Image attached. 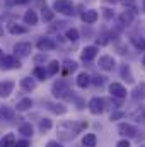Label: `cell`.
Masks as SVG:
<instances>
[{
  "mask_svg": "<svg viewBox=\"0 0 145 147\" xmlns=\"http://www.w3.org/2000/svg\"><path fill=\"white\" fill-rule=\"evenodd\" d=\"M103 82H104V77H96L94 79V84H97V86H101Z\"/></svg>",
  "mask_w": 145,
  "mask_h": 147,
  "instance_id": "8d00e7d4",
  "label": "cell"
},
{
  "mask_svg": "<svg viewBox=\"0 0 145 147\" xmlns=\"http://www.w3.org/2000/svg\"><path fill=\"white\" fill-rule=\"evenodd\" d=\"M0 63H2V69H5V70H9V69H19L21 67V62L15 60L10 55H3V58L0 60Z\"/></svg>",
  "mask_w": 145,
  "mask_h": 147,
  "instance_id": "5b68a950",
  "label": "cell"
},
{
  "mask_svg": "<svg viewBox=\"0 0 145 147\" xmlns=\"http://www.w3.org/2000/svg\"><path fill=\"white\" fill-rule=\"evenodd\" d=\"M118 132L121 135H125V137H135L138 134V130L133 125H130V123H119L118 125Z\"/></svg>",
  "mask_w": 145,
  "mask_h": 147,
  "instance_id": "8992f818",
  "label": "cell"
},
{
  "mask_svg": "<svg viewBox=\"0 0 145 147\" xmlns=\"http://www.w3.org/2000/svg\"><path fill=\"white\" fill-rule=\"evenodd\" d=\"M43 19L44 21H53V10L48 9V7H44L43 9Z\"/></svg>",
  "mask_w": 145,
  "mask_h": 147,
  "instance_id": "f1b7e54d",
  "label": "cell"
},
{
  "mask_svg": "<svg viewBox=\"0 0 145 147\" xmlns=\"http://www.w3.org/2000/svg\"><path fill=\"white\" fill-rule=\"evenodd\" d=\"M142 63H144V67H145V57H144V60H142Z\"/></svg>",
  "mask_w": 145,
  "mask_h": 147,
  "instance_id": "b9f144b4",
  "label": "cell"
},
{
  "mask_svg": "<svg viewBox=\"0 0 145 147\" xmlns=\"http://www.w3.org/2000/svg\"><path fill=\"white\" fill-rule=\"evenodd\" d=\"M96 55H97V48H96V46H85V48L82 50V55H80V57H82L84 62H89V60H92Z\"/></svg>",
  "mask_w": 145,
  "mask_h": 147,
  "instance_id": "8fae6325",
  "label": "cell"
},
{
  "mask_svg": "<svg viewBox=\"0 0 145 147\" xmlns=\"http://www.w3.org/2000/svg\"><path fill=\"white\" fill-rule=\"evenodd\" d=\"M2 58H3V51L0 50V60H2Z\"/></svg>",
  "mask_w": 145,
  "mask_h": 147,
  "instance_id": "60d3db41",
  "label": "cell"
},
{
  "mask_svg": "<svg viewBox=\"0 0 145 147\" xmlns=\"http://www.w3.org/2000/svg\"><path fill=\"white\" fill-rule=\"evenodd\" d=\"M75 69H77V63L75 62H65V70H63V74L67 75L68 72H73Z\"/></svg>",
  "mask_w": 145,
  "mask_h": 147,
  "instance_id": "4dcf8cb0",
  "label": "cell"
},
{
  "mask_svg": "<svg viewBox=\"0 0 145 147\" xmlns=\"http://www.w3.org/2000/svg\"><path fill=\"white\" fill-rule=\"evenodd\" d=\"M116 147H130V142H128V140H119V142L116 144Z\"/></svg>",
  "mask_w": 145,
  "mask_h": 147,
  "instance_id": "e575fe53",
  "label": "cell"
},
{
  "mask_svg": "<svg viewBox=\"0 0 145 147\" xmlns=\"http://www.w3.org/2000/svg\"><path fill=\"white\" fill-rule=\"evenodd\" d=\"M9 33H12V34H26L28 33V29L26 28H22V26H19V24H9Z\"/></svg>",
  "mask_w": 145,
  "mask_h": 147,
  "instance_id": "d6986e66",
  "label": "cell"
},
{
  "mask_svg": "<svg viewBox=\"0 0 145 147\" xmlns=\"http://www.w3.org/2000/svg\"><path fill=\"white\" fill-rule=\"evenodd\" d=\"M70 87L65 80H58L53 84V96L55 98H60V99H72V94H70Z\"/></svg>",
  "mask_w": 145,
  "mask_h": 147,
  "instance_id": "7a4b0ae2",
  "label": "cell"
},
{
  "mask_svg": "<svg viewBox=\"0 0 145 147\" xmlns=\"http://www.w3.org/2000/svg\"><path fill=\"white\" fill-rule=\"evenodd\" d=\"M14 144H15V137H14L12 134L5 135V137L0 140V147H14Z\"/></svg>",
  "mask_w": 145,
  "mask_h": 147,
  "instance_id": "ffe728a7",
  "label": "cell"
},
{
  "mask_svg": "<svg viewBox=\"0 0 145 147\" xmlns=\"http://www.w3.org/2000/svg\"><path fill=\"white\" fill-rule=\"evenodd\" d=\"M62 67H60V63L56 62V60H53V62H50V65H48V74L50 75H55V74H58Z\"/></svg>",
  "mask_w": 145,
  "mask_h": 147,
  "instance_id": "d4e9b609",
  "label": "cell"
},
{
  "mask_svg": "<svg viewBox=\"0 0 145 147\" xmlns=\"http://www.w3.org/2000/svg\"><path fill=\"white\" fill-rule=\"evenodd\" d=\"M97 17H99V14H97L96 10H85V12L82 14V21H84L85 24H92V22H96Z\"/></svg>",
  "mask_w": 145,
  "mask_h": 147,
  "instance_id": "5bb4252c",
  "label": "cell"
},
{
  "mask_svg": "<svg viewBox=\"0 0 145 147\" xmlns=\"http://www.w3.org/2000/svg\"><path fill=\"white\" fill-rule=\"evenodd\" d=\"M21 87H22L24 91L31 92L33 89H36V82H34L33 79H29V77H24V79H21Z\"/></svg>",
  "mask_w": 145,
  "mask_h": 147,
  "instance_id": "9a60e30c",
  "label": "cell"
},
{
  "mask_svg": "<svg viewBox=\"0 0 145 147\" xmlns=\"http://www.w3.org/2000/svg\"><path fill=\"white\" fill-rule=\"evenodd\" d=\"M31 50H33L31 43H17V45L14 46V51H15L17 55H21V57H28V55L31 53Z\"/></svg>",
  "mask_w": 145,
  "mask_h": 147,
  "instance_id": "ba28073f",
  "label": "cell"
},
{
  "mask_svg": "<svg viewBox=\"0 0 145 147\" xmlns=\"http://www.w3.org/2000/svg\"><path fill=\"white\" fill-rule=\"evenodd\" d=\"M46 147H62V146H60V144H58L56 140H50V142L46 144Z\"/></svg>",
  "mask_w": 145,
  "mask_h": 147,
  "instance_id": "d590c367",
  "label": "cell"
},
{
  "mask_svg": "<svg viewBox=\"0 0 145 147\" xmlns=\"http://www.w3.org/2000/svg\"><path fill=\"white\" fill-rule=\"evenodd\" d=\"M144 116H145V106H144Z\"/></svg>",
  "mask_w": 145,
  "mask_h": 147,
  "instance_id": "ee69618b",
  "label": "cell"
},
{
  "mask_svg": "<svg viewBox=\"0 0 145 147\" xmlns=\"http://www.w3.org/2000/svg\"><path fill=\"white\" fill-rule=\"evenodd\" d=\"M53 9L58 10L60 14H65V16H72L73 14V3L70 0H56Z\"/></svg>",
  "mask_w": 145,
  "mask_h": 147,
  "instance_id": "3957f363",
  "label": "cell"
},
{
  "mask_svg": "<svg viewBox=\"0 0 145 147\" xmlns=\"http://www.w3.org/2000/svg\"><path fill=\"white\" fill-rule=\"evenodd\" d=\"M104 99H101V98H92L91 101H89V110L91 113H94V115H99V113H103L104 111Z\"/></svg>",
  "mask_w": 145,
  "mask_h": 147,
  "instance_id": "277c9868",
  "label": "cell"
},
{
  "mask_svg": "<svg viewBox=\"0 0 145 147\" xmlns=\"http://www.w3.org/2000/svg\"><path fill=\"white\" fill-rule=\"evenodd\" d=\"M14 80H2L0 82V96L2 98H7L10 92H12V89H14Z\"/></svg>",
  "mask_w": 145,
  "mask_h": 147,
  "instance_id": "30bf717a",
  "label": "cell"
},
{
  "mask_svg": "<svg viewBox=\"0 0 145 147\" xmlns=\"http://www.w3.org/2000/svg\"><path fill=\"white\" fill-rule=\"evenodd\" d=\"M31 106H33V101L29 98H24V99H21L17 103V111H26V110H29Z\"/></svg>",
  "mask_w": 145,
  "mask_h": 147,
  "instance_id": "44dd1931",
  "label": "cell"
},
{
  "mask_svg": "<svg viewBox=\"0 0 145 147\" xmlns=\"http://www.w3.org/2000/svg\"><path fill=\"white\" fill-rule=\"evenodd\" d=\"M119 116H123V113H114V115H111V120H116Z\"/></svg>",
  "mask_w": 145,
  "mask_h": 147,
  "instance_id": "f35d334b",
  "label": "cell"
},
{
  "mask_svg": "<svg viewBox=\"0 0 145 147\" xmlns=\"http://www.w3.org/2000/svg\"><path fill=\"white\" fill-rule=\"evenodd\" d=\"M137 48L138 50H145V41H137Z\"/></svg>",
  "mask_w": 145,
  "mask_h": 147,
  "instance_id": "74e56055",
  "label": "cell"
},
{
  "mask_svg": "<svg viewBox=\"0 0 145 147\" xmlns=\"http://www.w3.org/2000/svg\"><path fill=\"white\" fill-rule=\"evenodd\" d=\"M14 147H29V142L28 140H21V142L14 144Z\"/></svg>",
  "mask_w": 145,
  "mask_h": 147,
  "instance_id": "836d02e7",
  "label": "cell"
},
{
  "mask_svg": "<svg viewBox=\"0 0 145 147\" xmlns=\"http://www.w3.org/2000/svg\"><path fill=\"white\" fill-rule=\"evenodd\" d=\"M38 48H39L41 51H51V50L56 48V43L51 41V39H48V38H43V39L38 41Z\"/></svg>",
  "mask_w": 145,
  "mask_h": 147,
  "instance_id": "9c48e42d",
  "label": "cell"
},
{
  "mask_svg": "<svg viewBox=\"0 0 145 147\" xmlns=\"http://www.w3.org/2000/svg\"><path fill=\"white\" fill-rule=\"evenodd\" d=\"M144 10H145V0H144Z\"/></svg>",
  "mask_w": 145,
  "mask_h": 147,
  "instance_id": "7bdbcfd3",
  "label": "cell"
},
{
  "mask_svg": "<svg viewBox=\"0 0 145 147\" xmlns=\"http://www.w3.org/2000/svg\"><path fill=\"white\" fill-rule=\"evenodd\" d=\"M24 22L26 24H31V26H34L38 24V16L34 10H28L26 14H24Z\"/></svg>",
  "mask_w": 145,
  "mask_h": 147,
  "instance_id": "e0dca14e",
  "label": "cell"
},
{
  "mask_svg": "<svg viewBox=\"0 0 145 147\" xmlns=\"http://www.w3.org/2000/svg\"><path fill=\"white\" fill-rule=\"evenodd\" d=\"M109 92H111V96H114V98H118V99H123V98L126 96V89H125L121 84H118V82H113V84L109 86Z\"/></svg>",
  "mask_w": 145,
  "mask_h": 147,
  "instance_id": "52a82bcc",
  "label": "cell"
},
{
  "mask_svg": "<svg viewBox=\"0 0 145 147\" xmlns=\"http://www.w3.org/2000/svg\"><path fill=\"white\" fill-rule=\"evenodd\" d=\"M50 108H51V111H55V113H60V115H63V113L67 111V108H65L63 105H50Z\"/></svg>",
  "mask_w": 145,
  "mask_h": 147,
  "instance_id": "1f68e13d",
  "label": "cell"
},
{
  "mask_svg": "<svg viewBox=\"0 0 145 147\" xmlns=\"http://www.w3.org/2000/svg\"><path fill=\"white\" fill-rule=\"evenodd\" d=\"M19 132H21L22 135H26V137H31V135H33V127H31V123L21 125V127H19Z\"/></svg>",
  "mask_w": 145,
  "mask_h": 147,
  "instance_id": "cb8c5ba5",
  "label": "cell"
},
{
  "mask_svg": "<svg viewBox=\"0 0 145 147\" xmlns=\"http://www.w3.org/2000/svg\"><path fill=\"white\" fill-rule=\"evenodd\" d=\"M91 84V77H89V74L87 72H82V74H79V77H77V86L79 87H87Z\"/></svg>",
  "mask_w": 145,
  "mask_h": 147,
  "instance_id": "2e32d148",
  "label": "cell"
},
{
  "mask_svg": "<svg viewBox=\"0 0 145 147\" xmlns=\"http://www.w3.org/2000/svg\"><path fill=\"white\" fill-rule=\"evenodd\" d=\"M135 16H137L135 9H130V10H125L118 19H119V22H121V24H125V26H126V24H130V22L133 21V17H135Z\"/></svg>",
  "mask_w": 145,
  "mask_h": 147,
  "instance_id": "4fadbf2b",
  "label": "cell"
},
{
  "mask_svg": "<svg viewBox=\"0 0 145 147\" xmlns=\"http://www.w3.org/2000/svg\"><path fill=\"white\" fill-rule=\"evenodd\" d=\"M39 128H41L43 132L50 130V128H51V120H48V118H43V120L39 121Z\"/></svg>",
  "mask_w": 145,
  "mask_h": 147,
  "instance_id": "4316f807",
  "label": "cell"
},
{
  "mask_svg": "<svg viewBox=\"0 0 145 147\" xmlns=\"http://www.w3.org/2000/svg\"><path fill=\"white\" fill-rule=\"evenodd\" d=\"M84 128H87V121H80V123H77V121H65V123H62L58 127V134H60V137L63 140H70L77 134H80Z\"/></svg>",
  "mask_w": 145,
  "mask_h": 147,
  "instance_id": "6da1fadb",
  "label": "cell"
},
{
  "mask_svg": "<svg viewBox=\"0 0 145 147\" xmlns=\"http://www.w3.org/2000/svg\"><path fill=\"white\" fill-rule=\"evenodd\" d=\"M133 99H145V82H140V86H137Z\"/></svg>",
  "mask_w": 145,
  "mask_h": 147,
  "instance_id": "7402d4cb",
  "label": "cell"
},
{
  "mask_svg": "<svg viewBox=\"0 0 145 147\" xmlns=\"http://www.w3.org/2000/svg\"><path fill=\"white\" fill-rule=\"evenodd\" d=\"M99 67L104 69V70H113V67H114V58L109 57V55L101 57V58H99Z\"/></svg>",
  "mask_w": 145,
  "mask_h": 147,
  "instance_id": "7c38bea8",
  "label": "cell"
},
{
  "mask_svg": "<svg viewBox=\"0 0 145 147\" xmlns=\"http://www.w3.org/2000/svg\"><path fill=\"white\" fill-rule=\"evenodd\" d=\"M142 147H145V146H142Z\"/></svg>",
  "mask_w": 145,
  "mask_h": 147,
  "instance_id": "f6af8a7d",
  "label": "cell"
},
{
  "mask_svg": "<svg viewBox=\"0 0 145 147\" xmlns=\"http://www.w3.org/2000/svg\"><path fill=\"white\" fill-rule=\"evenodd\" d=\"M46 70H44V69H41V67H36V69H34V75H36L38 79H41V80H44V79H46Z\"/></svg>",
  "mask_w": 145,
  "mask_h": 147,
  "instance_id": "f546056e",
  "label": "cell"
},
{
  "mask_svg": "<svg viewBox=\"0 0 145 147\" xmlns=\"http://www.w3.org/2000/svg\"><path fill=\"white\" fill-rule=\"evenodd\" d=\"M14 120V111L12 110H9V108H0V120Z\"/></svg>",
  "mask_w": 145,
  "mask_h": 147,
  "instance_id": "603a6c76",
  "label": "cell"
},
{
  "mask_svg": "<svg viewBox=\"0 0 145 147\" xmlns=\"http://www.w3.org/2000/svg\"><path fill=\"white\" fill-rule=\"evenodd\" d=\"M17 3H24V2H28V0H15Z\"/></svg>",
  "mask_w": 145,
  "mask_h": 147,
  "instance_id": "ab89813d",
  "label": "cell"
},
{
  "mask_svg": "<svg viewBox=\"0 0 145 147\" xmlns=\"http://www.w3.org/2000/svg\"><path fill=\"white\" fill-rule=\"evenodd\" d=\"M97 45H108V36H99L97 38Z\"/></svg>",
  "mask_w": 145,
  "mask_h": 147,
  "instance_id": "d6a6232c",
  "label": "cell"
},
{
  "mask_svg": "<svg viewBox=\"0 0 145 147\" xmlns=\"http://www.w3.org/2000/svg\"><path fill=\"white\" fill-rule=\"evenodd\" d=\"M96 142H97V139H96L94 134H87V135L82 139V146L84 147H96Z\"/></svg>",
  "mask_w": 145,
  "mask_h": 147,
  "instance_id": "ac0fdd59",
  "label": "cell"
},
{
  "mask_svg": "<svg viewBox=\"0 0 145 147\" xmlns=\"http://www.w3.org/2000/svg\"><path fill=\"white\" fill-rule=\"evenodd\" d=\"M67 38H68L70 41H77V39H79V31H77L75 28L68 29V31H67Z\"/></svg>",
  "mask_w": 145,
  "mask_h": 147,
  "instance_id": "83f0119b",
  "label": "cell"
},
{
  "mask_svg": "<svg viewBox=\"0 0 145 147\" xmlns=\"http://www.w3.org/2000/svg\"><path fill=\"white\" fill-rule=\"evenodd\" d=\"M121 75L126 79V82H133V75H132V72H130L128 65H123V67H121Z\"/></svg>",
  "mask_w": 145,
  "mask_h": 147,
  "instance_id": "484cf974",
  "label": "cell"
}]
</instances>
